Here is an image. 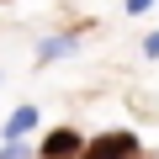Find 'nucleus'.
<instances>
[{"instance_id": "6", "label": "nucleus", "mask_w": 159, "mask_h": 159, "mask_svg": "<svg viewBox=\"0 0 159 159\" xmlns=\"http://www.w3.org/2000/svg\"><path fill=\"white\" fill-rule=\"evenodd\" d=\"M143 53H148V58H159V32H148V37H143Z\"/></svg>"}, {"instance_id": "2", "label": "nucleus", "mask_w": 159, "mask_h": 159, "mask_svg": "<svg viewBox=\"0 0 159 159\" xmlns=\"http://www.w3.org/2000/svg\"><path fill=\"white\" fill-rule=\"evenodd\" d=\"M80 154H85V138L74 127H53L43 138V148H37V159H80Z\"/></svg>"}, {"instance_id": "5", "label": "nucleus", "mask_w": 159, "mask_h": 159, "mask_svg": "<svg viewBox=\"0 0 159 159\" xmlns=\"http://www.w3.org/2000/svg\"><path fill=\"white\" fill-rule=\"evenodd\" d=\"M0 159H37V154L27 148V138H6V148H0Z\"/></svg>"}, {"instance_id": "1", "label": "nucleus", "mask_w": 159, "mask_h": 159, "mask_svg": "<svg viewBox=\"0 0 159 159\" xmlns=\"http://www.w3.org/2000/svg\"><path fill=\"white\" fill-rule=\"evenodd\" d=\"M80 159H143V143L133 133H101L96 143H85Z\"/></svg>"}, {"instance_id": "7", "label": "nucleus", "mask_w": 159, "mask_h": 159, "mask_svg": "<svg viewBox=\"0 0 159 159\" xmlns=\"http://www.w3.org/2000/svg\"><path fill=\"white\" fill-rule=\"evenodd\" d=\"M148 6H154V0H127V11H133V16H143Z\"/></svg>"}, {"instance_id": "4", "label": "nucleus", "mask_w": 159, "mask_h": 159, "mask_svg": "<svg viewBox=\"0 0 159 159\" xmlns=\"http://www.w3.org/2000/svg\"><path fill=\"white\" fill-rule=\"evenodd\" d=\"M32 127H37V106H16L6 117V138H27Z\"/></svg>"}, {"instance_id": "3", "label": "nucleus", "mask_w": 159, "mask_h": 159, "mask_svg": "<svg viewBox=\"0 0 159 159\" xmlns=\"http://www.w3.org/2000/svg\"><path fill=\"white\" fill-rule=\"evenodd\" d=\"M74 48H80L74 32H64V37H43V43H37V58L48 64V58H64V53H74Z\"/></svg>"}]
</instances>
